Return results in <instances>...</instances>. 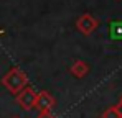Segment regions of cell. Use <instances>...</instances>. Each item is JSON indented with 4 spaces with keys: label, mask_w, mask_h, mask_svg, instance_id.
Here are the masks:
<instances>
[{
    "label": "cell",
    "mask_w": 122,
    "mask_h": 118,
    "mask_svg": "<svg viewBox=\"0 0 122 118\" xmlns=\"http://www.w3.org/2000/svg\"><path fill=\"white\" fill-rule=\"evenodd\" d=\"M0 84L13 95H17L20 90H23L28 85V76L20 67H12L0 80Z\"/></svg>",
    "instance_id": "6da1fadb"
},
{
    "label": "cell",
    "mask_w": 122,
    "mask_h": 118,
    "mask_svg": "<svg viewBox=\"0 0 122 118\" xmlns=\"http://www.w3.org/2000/svg\"><path fill=\"white\" fill-rule=\"evenodd\" d=\"M97 26H99V20L94 18L91 13H82L81 17L76 20L78 31L82 33V35H86V36H89L91 33H94L97 30Z\"/></svg>",
    "instance_id": "7a4b0ae2"
},
{
    "label": "cell",
    "mask_w": 122,
    "mask_h": 118,
    "mask_svg": "<svg viewBox=\"0 0 122 118\" xmlns=\"http://www.w3.org/2000/svg\"><path fill=\"white\" fill-rule=\"evenodd\" d=\"M17 103L20 105L21 110H25V112H30L31 108H35V100H36V92L31 89V87H25L23 90H20L17 95Z\"/></svg>",
    "instance_id": "3957f363"
},
{
    "label": "cell",
    "mask_w": 122,
    "mask_h": 118,
    "mask_svg": "<svg viewBox=\"0 0 122 118\" xmlns=\"http://www.w3.org/2000/svg\"><path fill=\"white\" fill-rule=\"evenodd\" d=\"M56 105V98L53 97L48 90H41L36 94V100H35V108L38 112H45V110H53Z\"/></svg>",
    "instance_id": "277c9868"
},
{
    "label": "cell",
    "mask_w": 122,
    "mask_h": 118,
    "mask_svg": "<svg viewBox=\"0 0 122 118\" xmlns=\"http://www.w3.org/2000/svg\"><path fill=\"white\" fill-rule=\"evenodd\" d=\"M69 72H71L76 79H82V77H86V76L89 74V64H87L86 61L78 59V61H74V62L71 64Z\"/></svg>",
    "instance_id": "5b68a950"
},
{
    "label": "cell",
    "mask_w": 122,
    "mask_h": 118,
    "mask_svg": "<svg viewBox=\"0 0 122 118\" xmlns=\"http://www.w3.org/2000/svg\"><path fill=\"white\" fill-rule=\"evenodd\" d=\"M101 118H122V110H121V105H116V107H111L107 108L104 113H102Z\"/></svg>",
    "instance_id": "8992f818"
},
{
    "label": "cell",
    "mask_w": 122,
    "mask_h": 118,
    "mask_svg": "<svg viewBox=\"0 0 122 118\" xmlns=\"http://www.w3.org/2000/svg\"><path fill=\"white\" fill-rule=\"evenodd\" d=\"M36 118H56V117H55V113L51 110H45V112H38Z\"/></svg>",
    "instance_id": "52a82bcc"
},
{
    "label": "cell",
    "mask_w": 122,
    "mask_h": 118,
    "mask_svg": "<svg viewBox=\"0 0 122 118\" xmlns=\"http://www.w3.org/2000/svg\"><path fill=\"white\" fill-rule=\"evenodd\" d=\"M3 33H5V31H3V30H0V36H2V35H3Z\"/></svg>",
    "instance_id": "ba28073f"
},
{
    "label": "cell",
    "mask_w": 122,
    "mask_h": 118,
    "mask_svg": "<svg viewBox=\"0 0 122 118\" xmlns=\"http://www.w3.org/2000/svg\"><path fill=\"white\" fill-rule=\"evenodd\" d=\"M12 118H20V117H12Z\"/></svg>",
    "instance_id": "9c48e42d"
},
{
    "label": "cell",
    "mask_w": 122,
    "mask_h": 118,
    "mask_svg": "<svg viewBox=\"0 0 122 118\" xmlns=\"http://www.w3.org/2000/svg\"><path fill=\"white\" fill-rule=\"evenodd\" d=\"M119 105H122V100H121V103H119Z\"/></svg>",
    "instance_id": "30bf717a"
}]
</instances>
